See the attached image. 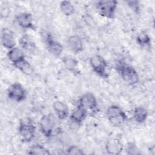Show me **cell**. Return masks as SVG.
I'll return each mask as SVG.
<instances>
[{"label": "cell", "mask_w": 155, "mask_h": 155, "mask_svg": "<svg viewBox=\"0 0 155 155\" xmlns=\"http://www.w3.org/2000/svg\"><path fill=\"white\" fill-rule=\"evenodd\" d=\"M117 70L123 81L129 85H133L139 82V75L134 68L130 65L120 63L117 66Z\"/></svg>", "instance_id": "obj_1"}, {"label": "cell", "mask_w": 155, "mask_h": 155, "mask_svg": "<svg viewBox=\"0 0 155 155\" xmlns=\"http://www.w3.org/2000/svg\"><path fill=\"white\" fill-rule=\"evenodd\" d=\"M107 117L113 126H120L127 119L125 113L117 105H112L110 106L106 111Z\"/></svg>", "instance_id": "obj_2"}, {"label": "cell", "mask_w": 155, "mask_h": 155, "mask_svg": "<svg viewBox=\"0 0 155 155\" xmlns=\"http://www.w3.org/2000/svg\"><path fill=\"white\" fill-rule=\"evenodd\" d=\"M117 3L116 1H100L97 2L96 7L100 15L112 19L115 16Z\"/></svg>", "instance_id": "obj_3"}, {"label": "cell", "mask_w": 155, "mask_h": 155, "mask_svg": "<svg viewBox=\"0 0 155 155\" xmlns=\"http://www.w3.org/2000/svg\"><path fill=\"white\" fill-rule=\"evenodd\" d=\"M90 64L93 70L100 77L108 78L107 63L105 59L100 55H94L90 59Z\"/></svg>", "instance_id": "obj_4"}, {"label": "cell", "mask_w": 155, "mask_h": 155, "mask_svg": "<svg viewBox=\"0 0 155 155\" xmlns=\"http://www.w3.org/2000/svg\"><path fill=\"white\" fill-rule=\"evenodd\" d=\"M35 130L36 127L32 123L21 121L18 128L21 140L25 143L31 142L35 136Z\"/></svg>", "instance_id": "obj_5"}, {"label": "cell", "mask_w": 155, "mask_h": 155, "mask_svg": "<svg viewBox=\"0 0 155 155\" xmlns=\"http://www.w3.org/2000/svg\"><path fill=\"white\" fill-rule=\"evenodd\" d=\"M55 125L56 120L54 115L51 113L42 116L39 121L40 130L42 133L47 137L52 135Z\"/></svg>", "instance_id": "obj_6"}, {"label": "cell", "mask_w": 155, "mask_h": 155, "mask_svg": "<svg viewBox=\"0 0 155 155\" xmlns=\"http://www.w3.org/2000/svg\"><path fill=\"white\" fill-rule=\"evenodd\" d=\"M41 35L43 36L42 38L45 43L48 51L55 56H59L63 51L62 45L59 42L55 41L50 33L43 32Z\"/></svg>", "instance_id": "obj_7"}, {"label": "cell", "mask_w": 155, "mask_h": 155, "mask_svg": "<svg viewBox=\"0 0 155 155\" xmlns=\"http://www.w3.org/2000/svg\"><path fill=\"white\" fill-rule=\"evenodd\" d=\"M9 99L19 102L24 101L26 97V91L24 88L19 83L12 84L7 91Z\"/></svg>", "instance_id": "obj_8"}, {"label": "cell", "mask_w": 155, "mask_h": 155, "mask_svg": "<svg viewBox=\"0 0 155 155\" xmlns=\"http://www.w3.org/2000/svg\"><path fill=\"white\" fill-rule=\"evenodd\" d=\"M79 105L85 108L87 111L94 110L97 105L96 98L93 93L87 92L80 97Z\"/></svg>", "instance_id": "obj_9"}, {"label": "cell", "mask_w": 155, "mask_h": 155, "mask_svg": "<svg viewBox=\"0 0 155 155\" xmlns=\"http://www.w3.org/2000/svg\"><path fill=\"white\" fill-rule=\"evenodd\" d=\"M16 20L18 25L22 28L35 30L33 16L31 13L27 12L21 13L16 16Z\"/></svg>", "instance_id": "obj_10"}, {"label": "cell", "mask_w": 155, "mask_h": 155, "mask_svg": "<svg viewBox=\"0 0 155 155\" xmlns=\"http://www.w3.org/2000/svg\"><path fill=\"white\" fill-rule=\"evenodd\" d=\"M105 150L108 154L117 155L123 150V145L120 140L116 138L108 139L105 144Z\"/></svg>", "instance_id": "obj_11"}, {"label": "cell", "mask_w": 155, "mask_h": 155, "mask_svg": "<svg viewBox=\"0 0 155 155\" xmlns=\"http://www.w3.org/2000/svg\"><path fill=\"white\" fill-rule=\"evenodd\" d=\"M1 42L4 47L8 50L15 47L16 44L13 33L7 28H3L1 34Z\"/></svg>", "instance_id": "obj_12"}, {"label": "cell", "mask_w": 155, "mask_h": 155, "mask_svg": "<svg viewBox=\"0 0 155 155\" xmlns=\"http://www.w3.org/2000/svg\"><path fill=\"white\" fill-rule=\"evenodd\" d=\"M87 114L88 111L78 105V107L72 110L70 117L73 123L77 125H81V124L85 119Z\"/></svg>", "instance_id": "obj_13"}, {"label": "cell", "mask_w": 155, "mask_h": 155, "mask_svg": "<svg viewBox=\"0 0 155 155\" xmlns=\"http://www.w3.org/2000/svg\"><path fill=\"white\" fill-rule=\"evenodd\" d=\"M67 43L71 51L75 54L81 52L84 49L83 42L81 37L78 35H74L70 36L68 38Z\"/></svg>", "instance_id": "obj_14"}, {"label": "cell", "mask_w": 155, "mask_h": 155, "mask_svg": "<svg viewBox=\"0 0 155 155\" xmlns=\"http://www.w3.org/2000/svg\"><path fill=\"white\" fill-rule=\"evenodd\" d=\"M53 108L60 120H65L68 116L69 108L64 102L60 101H55L53 105Z\"/></svg>", "instance_id": "obj_15"}, {"label": "cell", "mask_w": 155, "mask_h": 155, "mask_svg": "<svg viewBox=\"0 0 155 155\" xmlns=\"http://www.w3.org/2000/svg\"><path fill=\"white\" fill-rule=\"evenodd\" d=\"M133 117L137 123L142 124L148 117V111L147 109L143 107H137L133 111Z\"/></svg>", "instance_id": "obj_16"}, {"label": "cell", "mask_w": 155, "mask_h": 155, "mask_svg": "<svg viewBox=\"0 0 155 155\" xmlns=\"http://www.w3.org/2000/svg\"><path fill=\"white\" fill-rule=\"evenodd\" d=\"M7 57L8 59L14 64L24 58H25L24 54L22 50L18 47H13L9 50L7 53Z\"/></svg>", "instance_id": "obj_17"}, {"label": "cell", "mask_w": 155, "mask_h": 155, "mask_svg": "<svg viewBox=\"0 0 155 155\" xmlns=\"http://www.w3.org/2000/svg\"><path fill=\"white\" fill-rule=\"evenodd\" d=\"M13 65L15 67L25 74H31L33 71L31 64L25 58L13 64Z\"/></svg>", "instance_id": "obj_18"}, {"label": "cell", "mask_w": 155, "mask_h": 155, "mask_svg": "<svg viewBox=\"0 0 155 155\" xmlns=\"http://www.w3.org/2000/svg\"><path fill=\"white\" fill-rule=\"evenodd\" d=\"M21 47L30 52H33L36 49V44L33 40L27 35L22 36L19 40Z\"/></svg>", "instance_id": "obj_19"}, {"label": "cell", "mask_w": 155, "mask_h": 155, "mask_svg": "<svg viewBox=\"0 0 155 155\" xmlns=\"http://www.w3.org/2000/svg\"><path fill=\"white\" fill-rule=\"evenodd\" d=\"M62 62L65 68L73 73L76 72V68L78 65V61L71 56H65Z\"/></svg>", "instance_id": "obj_20"}, {"label": "cell", "mask_w": 155, "mask_h": 155, "mask_svg": "<svg viewBox=\"0 0 155 155\" xmlns=\"http://www.w3.org/2000/svg\"><path fill=\"white\" fill-rule=\"evenodd\" d=\"M60 8L62 12L66 16H71L74 12V7L70 1H63L60 3Z\"/></svg>", "instance_id": "obj_21"}, {"label": "cell", "mask_w": 155, "mask_h": 155, "mask_svg": "<svg viewBox=\"0 0 155 155\" xmlns=\"http://www.w3.org/2000/svg\"><path fill=\"white\" fill-rule=\"evenodd\" d=\"M28 154H41V155H44V154H50V151L44 146L40 144H35L33 146L30 147L28 151Z\"/></svg>", "instance_id": "obj_22"}, {"label": "cell", "mask_w": 155, "mask_h": 155, "mask_svg": "<svg viewBox=\"0 0 155 155\" xmlns=\"http://www.w3.org/2000/svg\"><path fill=\"white\" fill-rule=\"evenodd\" d=\"M136 41L140 46L149 45L151 44V38L145 32H141L137 36Z\"/></svg>", "instance_id": "obj_23"}, {"label": "cell", "mask_w": 155, "mask_h": 155, "mask_svg": "<svg viewBox=\"0 0 155 155\" xmlns=\"http://www.w3.org/2000/svg\"><path fill=\"white\" fill-rule=\"evenodd\" d=\"M66 154L79 155V154H84V153L83 150L81 149L79 147L75 145H72L67 148V150H66Z\"/></svg>", "instance_id": "obj_24"}, {"label": "cell", "mask_w": 155, "mask_h": 155, "mask_svg": "<svg viewBox=\"0 0 155 155\" xmlns=\"http://www.w3.org/2000/svg\"><path fill=\"white\" fill-rule=\"evenodd\" d=\"M127 154H140V152L138 150L137 147L134 143H130L128 145L127 148Z\"/></svg>", "instance_id": "obj_25"}, {"label": "cell", "mask_w": 155, "mask_h": 155, "mask_svg": "<svg viewBox=\"0 0 155 155\" xmlns=\"http://www.w3.org/2000/svg\"><path fill=\"white\" fill-rule=\"evenodd\" d=\"M128 5L136 13H138L140 10L139 2L137 1H127Z\"/></svg>", "instance_id": "obj_26"}]
</instances>
